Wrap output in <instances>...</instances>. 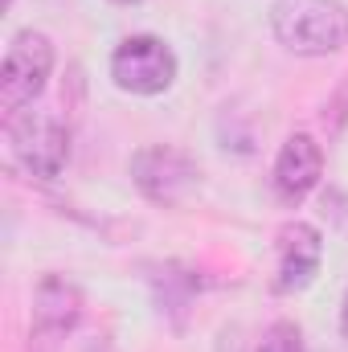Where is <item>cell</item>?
Returning <instances> with one entry per match:
<instances>
[{
	"label": "cell",
	"instance_id": "obj_10",
	"mask_svg": "<svg viewBox=\"0 0 348 352\" xmlns=\"http://www.w3.org/2000/svg\"><path fill=\"white\" fill-rule=\"evenodd\" d=\"M340 328H345V336H348V291H345V307H340Z\"/></svg>",
	"mask_w": 348,
	"mask_h": 352
},
{
	"label": "cell",
	"instance_id": "obj_2",
	"mask_svg": "<svg viewBox=\"0 0 348 352\" xmlns=\"http://www.w3.org/2000/svg\"><path fill=\"white\" fill-rule=\"evenodd\" d=\"M12 160L37 180H58L70 164V127L54 111H17L4 119Z\"/></svg>",
	"mask_w": 348,
	"mask_h": 352
},
{
	"label": "cell",
	"instance_id": "obj_8",
	"mask_svg": "<svg viewBox=\"0 0 348 352\" xmlns=\"http://www.w3.org/2000/svg\"><path fill=\"white\" fill-rule=\"evenodd\" d=\"M78 320H83V291L62 274H45L33 291V336L62 340Z\"/></svg>",
	"mask_w": 348,
	"mask_h": 352
},
{
	"label": "cell",
	"instance_id": "obj_4",
	"mask_svg": "<svg viewBox=\"0 0 348 352\" xmlns=\"http://www.w3.org/2000/svg\"><path fill=\"white\" fill-rule=\"evenodd\" d=\"M111 78L127 94H164L176 82V54L152 33H135L115 45L111 54Z\"/></svg>",
	"mask_w": 348,
	"mask_h": 352
},
{
	"label": "cell",
	"instance_id": "obj_3",
	"mask_svg": "<svg viewBox=\"0 0 348 352\" xmlns=\"http://www.w3.org/2000/svg\"><path fill=\"white\" fill-rule=\"evenodd\" d=\"M50 70H54V45H50V37L37 33V29H21L8 41L4 70H0V111H4V119H12L17 111L33 107V98L45 90Z\"/></svg>",
	"mask_w": 348,
	"mask_h": 352
},
{
	"label": "cell",
	"instance_id": "obj_6",
	"mask_svg": "<svg viewBox=\"0 0 348 352\" xmlns=\"http://www.w3.org/2000/svg\"><path fill=\"white\" fill-rule=\"evenodd\" d=\"M320 263H324L320 230L307 221H287L274 234V278H270V287L279 295H295L320 274Z\"/></svg>",
	"mask_w": 348,
	"mask_h": 352
},
{
	"label": "cell",
	"instance_id": "obj_7",
	"mask_svg": "<svg viewBox=\"0 0 348 352\" xmlns=\"http://www.w3.org/2000/svg\"><path fill=\"white\" fill-rule=\"evenodd\" d=\"M320 173H324V152L320 144L307 135V131H295L283 140L279 156H274V173H270V184H274V197L283 205H299L316 184H320Z\"/></svg>",
	"mask_w": 348,
	"mask_h": 352
},
{
	"label": "cell",
	"instance_id": "obj_9",
	"mask_svg": "<svg viewBox=\"0 0 348 352\" xmlns=\"http://www.w3.org/2000/svg\"><path fill=\"white\" fill-rule=\"evenodd\" d=\"M254 352H307V349H303L299 328L287 324V320H279V324H270V328L262 332V340H259V349Z\"/></svg>",
	"mask_w": 348,
	"mask_h": 352
},
{
	"label": "cell",
	"instance_id": "obj_1",
	"mask_svg": "<svg viewBox=\"0 0 348 352\" xmlns=\"http://www.w3.org/2000/svg\"><path fill=\"white\" fill-rule=\"evenodd\" d=\"M270 29L299 58H328L348 45V8L340 0H274Z\"/></svg>",
	"mask_w": 348,
	"mask_h": 352
},
{
	"label": "cell",
	"instance_id": "obj_11",
	"mask_svg": "<svg viewBox=\"0 0 348 352\" xmlns=\"http://www.w3.org/2000/svg\"><path fill=\"white\" fill-rule=\"evenodd\" d=\"M111 4H140V0H111Z\"/></svg>",
	"mask_w": 348,
	"mask_h": 352
},
{
	"label": "cell",
	"instance_id": "obj_5",
	"mask_svg": "<svg viewBox=\"0 0 348 352\" xmlns=\"http://www.w3.org/2000/svg\"><path fill=\"white\" fill-rule=\"evenodd\" d=\"M197 176H201L197 160L184 156L180 148H168V144H152V148H140L131 156L135 188L156 205H180L197 188Z\"/></svg>",
	"mask_w": 348,
	"mask_h": 352
}]
</instances>
